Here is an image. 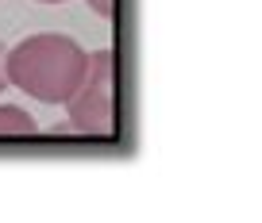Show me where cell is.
<instances>
[{
	"label": "cell",
	"mask_w": 262,
	"mask_h": 223,
	"mask_svg": "<svg viewBox=\"0 0 262 223\" xmlns=\"http://www.w3.org/2000/svg\"><path fill=\"white\" fill-rule=\"evenodd\" d=\"M85 54L70 35H27L24 42L4 54L8 85L42 100V104H66L85 77Z\"/></svg>",
	"instance_id": "cell-1"
},
{
	"label": "cell",
	"mask_w": 262,
	"mask_h": 223,
	"mask_svg": "<svg viewBox=\"0 0 262 223\" xmlns=\"http://www.w3.org/2000/svg\"><path fill=\"white\" fill-rule=\"evenodd\" d=\"M70 127L81 135H112L116 123V73H112V50H93L85 62V77L66 100Z\"/></svg>",
	"instance_id": "cell-2"
},
{
	"label": "cell",
	"mask_w": 262,
	"mask_h": 223,
	"mask_svg": "<svg viewBox=\"0 0 262 223\" xmlns=\"http://www.w3.org/2000/svg\"><path fill=\"white\" fill-rule=\"evenodd\" d=\"M35 131H39V123L31 112L16 104H0V135H35Z\"/></svg>",
	"instance_id": "cell-3"
},
{
	"label": "cell",
	"mask_w": 262,
	"mask_h": 223,
	"mask_svg": "<svg viewBox=\"0 0 262 223\" xmlns=\"http://www.w3.org/2000/svg\"><path fill=\"white\" fill-rule=\"evenodd\" d=\"M85 4H89V8L97 12V16H104V19L112 16V0H85Z\"/></svg>",
	"instance_id": "cell-4"
},
{
	"label": "cell",
	"mask_w": 262,
	"mask_h": 223,
	"mask_svg": "<svg viewBox=\"0 0 262 223\" xmlns=\"http://www.w3.org/2000/svg\"><path fill=\"white\" fill-rule=\"evenodd\" d=\"M4 54H8V50L0 46V92H4V85H8V73H4Z\"/></svg>",
	"instance_id": "cell-5"
},
{
	"label": "cell",
	"mask_w": 262,
	"mask_h": 223,
	"mask_svg": "<svg viewBox=\"0 0 262 223\" xmlns=\"http://www.w3.org/2000/svg\"><path fill=\"white\" fill-rule=\"evenodd\" d=\"M39 4H66V0H39Z\"/></svg>",
	"instance_id": "cell-6"
}]
</instances>
